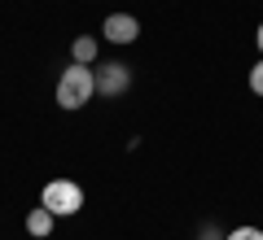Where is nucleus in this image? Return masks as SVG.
<instances>
[{
    "instance_id": "7ed1b4c3",
    "label": "nucleus",
    "mask_w": 263,
    "mask_h": 240,
    "mask_svg": "<svg viewBox=\"0 0 263 240\" xmlns=\"http://www.w3.org/2000/svg\"><path fill=\"white\" fill-rule=\"evenodd\" d=\"M132 88V70L127 66H119V61H105V66H97V96H123Z\"/></svg>"
},
{
    "instance_id": "9d476101",
    "label": "nucleus",
    "mask_w": 263,
    "mask_h": 240,
    "mask_svg": "<svg viewBox=\"0 0 263 240\" xmlns=\"http://www.w3.org/2000/svg\"><path fill=\"white\" fill-rule=\"evenodd\" d=\"M254 39H259V48H263V22H259V35H254Z\"/></svg>"
},
{
    "instance_id": "f03ea898",
    "label": "nucleus",
    "mask_w": 263,
    "mask_h": 240,
    "mask_svg": "<svg viewBox=\"0 0 263 240\" xmlns=\"http://www.w3.org/2000/svg\"><path fill=\"white\" fill-rule=\"evenodd\" d=\"M40 205L53 210V219H70V214L84 210V188L70 184V179H53V184H44V192H40Z\"/></svg>"
},
{
    "instance_id": "f257e3e1",
    "label": "nucleus",
    "mask_w": 263,
    "mask_h": 240,
    "mask_svg": "<svg viewBox=\"0 0 263 240\" xmlns=\"http://www.w3.org/2000/svg\"><path fill=\"white\" fill-rule=\"evenodd\" d=\"M92 96H97V74L88 70V66L70 61L62 70V79H57V105H62V110H84Z\"/></svg>"
},
{
    "instance_id": "39448f33",
    "label": "nucleus",
    "mask_w": 263,
    "mask_h": 240,
    "mask_svg": "<svg viewBox=\"0 0 263 240\" xmlns=\"http://www.w3.org/2000/svg\"><path fill=\"white\" fill-rule=\"evenodd\" d=\"M27 231H31L35 240H48V231H53V210H44V205L31 210V214H27Z\"/></svg>"
},
{
    "instance_id": "0eeeda50",
    "label": "nucleus",
    "mask_w": 263,
    "mask_h": 240,
    "mask_svg": "<svg viewBox=\"0 0 263 240\" xmlns=\"http://www.w3.org/2000/svg\"><path fill=\"white\" fill-rule=\"evenodd\" d=\"M224 240H263V231L259 227H237L233 236H224Z\"/></svg>"
},
{
    "instance_id": "20e7f679",
    "label": "nucleus",
    "mask_w": 263,
    "mask_h": 240,
    "mask_svg": "<svg viewBox=\"0 0 263 240\" xmlns=\"http://www.w3.org/2000/svg\"><path fill=\"white\" fill-rule=\"evenodd\" d=\"M101 35L110 39V44H132V39L141 35V22L132 18V13H110V18L101 22Z\"/></svg>"
},
{
    "instance_id": "423d86ee",
    "label": "nucleus",
    "mask_w": 263,
    "mask_h": 240,
    "mask_svg": "<svg viewBox=\"0 0 263 240\" xmlns=\"http://www.w3.org/2000/svg\"><path fill=\"white\" fill-rule=\"evenodd\" d=\"M70 57H75L79 66H88V61L97 57V39H92V35H79L75 44H70Z\"/></svg>"
},
{
    "instance_id": "6e6552de",
    "label": "nucleus",
    "mask_w": 263,
    "mask_h": 240,
    "mask_svg": "<svg viewBox=\"0 0 263 240\" xmlns=\"http://www.w3.org/2000/svg\"><path fill=\"white\" fill-rule=\"evenodd\" d=\"M250 92H254V96H263V61L250 70Z\"/></svg>"
},
{
    "instance_id": "1a4fd4ad",
    "label": "nucleus",
    "mask_w": 263,
    "mask_h": 240,
    "mask_svg": "<svg viewBox=\"0 0 263 240\" xmlns=\"http://www.w3.org/2000/svg\"><path fill=\"white\" fill-rule=\"evenodd\" d=\"M202 240H219V236H215V231H202Z\"/></svg>"
}]
</instances>
